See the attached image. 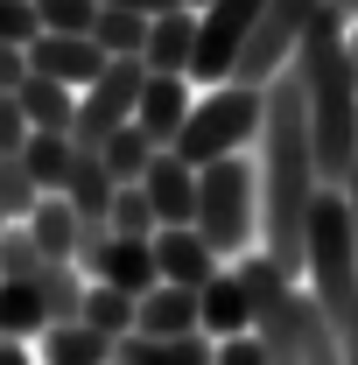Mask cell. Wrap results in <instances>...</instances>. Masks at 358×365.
Wrapping results in <instances>:
<instances>
[{
    "instance_id": "1",
    "label": "cell",
    "mask_w": 358,
    "mask_h": 365,
    "mask_svg": "<svg viewBox=\"0 0 358 365\" xmlns=\"http://www.w3.org/2000/svg\"><path fill=\"white\" fill-rule=\"evenodd\" d=\"M288 71L302 78L310 106V148H316V182L344 197L358 169V56H352V21H337L330 7H316L310 29L288 49Z\"/></svg>"
},
{
    "instance_id": "2",
    "label": "cell",
    "mask_w": 358,
    "mask_h": 365,
    "mask_svg": "<svg viewBox=\"0 0 358 365\" xmlns=\"http://www.w3.org/2000/svg\"><path fill=\"white\" fill-rule=\"evenodd\" d=\"M260 182H267V260L288 281L302 274V239H310V204H316V148H310V106L302 78L274 71L267 78V120H260Z\"/></svg>"
},
{
    "instance_id": "3",
    "label": "cell",
    "mask_w": 358,
    "mask_h": 365,
    "mask_svg": "<svg viewBox=\"0 0 358 365\" xmlns=\"http://www.w3.org/2000/svg\"><path fill=\"white\" fill-rule=\"evenodd\" d=\"M260 120H267V91L211 85L204 98H190V120H183V134L169 140V155L190 162V169H211V162L239 155L246 140L260 134Z\"/></svg>"
},
{
    "instance_id": "4",
    "label": "cell",
    "mask_w": 358,
    "mask_h": 365,
    "mask_svg": "<svg viewBox=\"0 0 358 365\" xmlns=\"http://www.w3.org/2000/svg\"><path fill=\"white\" fill-rule=\"evenodd\" d=\"M197 239L211 253H246L253 239V162L225 155L211 169H197Z\"/></svg>"
},
{
    "instance_id": "5",
    "label": "cell",
    "mask_w": 358,
    "mask_h": 365,
    "mask_svg": "<svg viewBox=\"0 0 358 365\" xmlns=\"http://www.w3.org/2000/svg\"><path fill=\"white\" fill-rule=\"evenodd\" d=\"M140 85H148V63H140V56H113V63L98 71V85L78 91V113H71V148H78V155H98V148H106V134H120V127L134 120Z\"/></svg>"
},
{
    "instance_id": "6",
    "label": "cell",
    "mask_w": 358,
    "mask_h": 365,
    "mask_svg": "<svg viewBox=\"0 0 358 365\" xmlns=\"http://www.w3.org/2000/svg\"><path fill=\"white\" fill-rule=\"evenodd\" d=\"M267 21V0H211L204 14H197V49H190V85H232V63L246 56L253 43V29Z\"/></svg>"
},
{
    "instance_id": "7",
    "label": "cell",
    "mask_w": 358,
    "mask_h": 365,
    "mask_svg": "<svg viewBox=\"0 0 358 365\" xmlns=\"http://www.w3.org/2000/svg\"><path fill=\"white\" fill-rule=\"evenodd\" d=\"M21 56H29L36 78H49V85H63V91L98 85V71H106V56L91 49V36H36Z\"/></svg>"
},
{
    "instance_id": "8",
    "label": "cell",
    "mask_w": 358,
    "mask_h": 365,
    "mask_svg": "<svg viewBox=\"0 0 358 365\" xmlns=\"http://www.w3.org/2000/svg\"><path fill=\"white\" fill-rule=\"evenodd\" d=\"M140 197H148V211H155V232L197 225V169L176 162L169 148H162V155H155V169L140 176Z\"/></svg>"
},
{
    "instance_id": "9",
    "label": "cell",
    "mask_w": 358,
    "mask_h": 365,
    "mask_svg": "<svg viewBox=\"0 0 358 365\" xmlns=\"http://www.w3.org/2000/svg\"><path fill=\"white\" fill-rule=\"evenodd\" d=\"M211 274H218V253L197 239V225H169V232H155V281L204 295V288H211Z\"/></svg>"
},
{
    "instance_id": "10",
    "label": "cell",
    "mask_w": 358,
    "mask_h": 365,
    "mask_svg": "<svg viewBox=\"0 0 358 365\" xmlns=\"http://www.w3.org/2000/svg\"><path fill=\"white\" fill-rule=\"evenodd\" d=\"M197 330L204 337H253V302H246V288H239V274H211V288L197 295Z\"/></svg>"
},
{
    "instance_id": "11",
    "label": "cell",
    "mask_w": 358,
    "mask_h": 365,
    "mask_svg": "<svg viewBox=\"0 0 358 365\" xmlns=\"http://www.w3.org/2000/svg\"><path fill=\"white\" fill-rule=\"evenodd\" d=\"M183 120H190V78H148L140 85V106H134V127L155 148H169L183 134Z\"/></svg>"
},
{
    "instance_id": "12",
    "label": "cell",
    "mask_w": 358,
    "mask_h": 365,
    "mask_svg": "<svg viewBox=\"0 0 358 365\" xmlns=\"http://www.w3.org/2000/svg\"><path fill=\"white\" fill-rule=\"evenodd\" d=\"M190 49H197V7H176V14L148 21L140 63H148V78H183L190 71Z\"/></svg>"
},
{
    "instance_id": "13",
    "label": "cell",
    "mask_w": 358,
    "mask_h": 365,
    "mask_svg": "<svg viewBox=\"0 0 358 365\" xmlns=\"http://www.w3.org/2000/svg\"><path fill=\"white\" fill-rule=\"evenodd\" d=\"M134 330L140 337H204L197 330V295L190 288H169V281H155L148 295H140V317H134Z\"/></svg>"
},
{
    "instance_id": "14",
    "label": "cell",
    "mask_w": 358,
    "mask_h": 365,
    "mask_svg": "<svg viewBox=\"0 0 358 365\" xmlns=\"http://www.w3.org/2000/svg\"><path fill=\"white\" fill-rule=\"evenodd\" d=\"M98 288H120V295H148L155 288V239H113L106 253H98V267H91Z\"/></svg>"
},
{
    "instance_id": "15",
    "label": "cell",
    "mask_w": 358,
    "mask_h": 365,
    "mask_svg": "<svg viewBox=\"0 0 358 365\" xmlns=\"http://www.w3.org/2000/svg\"><path fill=\"white\" fill-rule=\"evenodd\" d=\"M14 106H21V120H29V134H71V113H78V91L49 85V78H21L14 85Z\"/></svg>"
},
{
    "instance_id": "16",
    "label": "cell",
    "mask_w": 358,
    "mask_h": 365,
    "mask_svg": "<svg viewBox=\"0 0 358 365\" xmlns=\"http://www.w3.org/2000/svg\"><path fill=\"white\" fill-rule=\"evenodd\" d=\"M155 155H162V148H155V140H148L134 120H127L120 134H106V148H98V169L120 182V190H140V176L155 169Z\"/></svg>"
},
{
    "instance_id": "17",
    "label": "cell",
    "mask_w": 358,
    "mask_h": 365,
    "mask_svg": "<svg viewBox=\"0 0 358 365\" xmlns=\"http://www.w3.org/2000/svg\"><path fill=\"white\" fill-rule=\"evenodd\" d=\"M14 162L29 169V182H36L43 197H63V182H71V162H78V148H71V134H29V148H21Z\"/></svg>"
},
{
    "instance_id": "18",
    "label": "cell",
    "mask_w": 358,
    "mask_h": 365,
    "mask_svg": "<svg viewBox=\"0 0 358 365\" xmlns=\"http://www.w3.org/2000/svg\"><path fill=\"white\" fill-rule=\"evenodd\" d=\"M49 330V309L36 295V281H0V337L7 344H29Z\"/></svg>"
},
{
    "instance_id": "19",
    "label": "cell",
    "mask_w": 358,
    "mask_h": 365,
    "mask_svg": "<svg viewBox=\"0 0 358 365\" xmlns=\"http://www.w3.org/2000/svg\"><path fill=\"white\" fill-rule=\"evenodd\" d=\"M134 317H140V302H134V295H120V288H98V281L85 288V309H78V323H85V330H98L106 344L134 337Z\"/></svg>"
},
{
    "instance_id": "20",
    "label": "cell",
    "mask_w": 358,
    "mask_h": 365,
    "mask_svg": "<svg viewBox=\"0 0 358 365\" xmlns=\"http://www.w3.org/2000/svg\"><path fill=\"white\" fill-rule=\"evenodd\" d=\"M85 274L71 267V260H43V274H36V295H43V309H49V330L56 323H78V309H85Z\"/></svg>"
},
{
    "instance_id": "21",
    "label": "cell",
    "mask_w": 358,
    "mask_h": 365,
    "mask_svg": "<svg viewBox=\"0 0 358 365\" xmlns=\"http://www.w3.org/2000/svg\"><path fill=\"white\" fill-rule=\"evenodd\" d=\"M29 239H36L43 260H71V246H78V211H71L63 197H43V204L29 211Z\"/></svg>"
},
{
    "instance_id": "22",
    "label": "cell",
    "mask_w": 358,
    "mask_h": 365,
    "mask_svg": "<svg viewBox=\"0 0 358 365\" xmlns=\"http://www.w3.org/2000/svg\"><path fill=\"white\" fill-rule=\"evenodd\" d=\"M43 365H113V344L85 323H56L43 330Z\"/></svg>"
},
{
    "instance_id": "23",
    "label": "cell",
    "mask_w": 358,
    "mask_h": 365,
    "mask_svg": "<svg viewBox=\"0 0 358 365\" xmlns=\"http://www.w3.org/2000/svg\"><path fill=\"white\" fill-rule=\"evenodd\" d=\"M113 190H120V182L98 169V155H78V162H71V182H63V204H71L78 218H106V211H113Z\"/></svg>"
},
{
    "instance_id": "24",
    "label": "cell",
    "mask_w": 358,
    "mask_h": 365,
    "mask_svg": "<svg viewBox=\"0 0 358 365\" xmlns=\"http://www.w3.org/2000/svg\"><path fill=\"white\" fill-rule=\"evenodd\" d=\"M91 49H98L106 63H113V56H140V49H148V21H140V14H120V7H98Z\"/></svg>"
},
{
    "instance_id": "25",
    "label": "cell",
    "mask_w": 358,
    "mask_h": 365,
    "mask_svg": "<svg viewBox=\"0 0 358 365\" xmlns=\"http://www.w3.org/2000/svg\"><path fill=\"white\" fill-rule=\"evenodd\" d=\"M36 21H43V36H91L98 0H36Z\"/></svg>"
},
{
    "instance_id": "26",
    "label": "cell",
    "mask_w": 358,
    "mask_h": 365,
    "mask_svg": "<svg viewBox=\"0 0 358 365\" xmlns=\"http://www.w3.org/2000/svg\"><path fill=\"white\" fill-rule=\"evenodd\" d=\"M106 232H113V239H155V211H148V197H140V190H113Z\"/></svg>"
},
{
    "instance_id": "27",
    "label": "cell",
    "mask_w": 358,
    "mask_h": 365,
    "mask_svg": "<svg viewBox=\"0 0 358 365\" xmlns=\"http://www.w3.org/2000/svg\"><path fill=\"white\" fill-rule=\"evenodd\" d=\"M36 274H43V253H36L29 225H7L0 232V281H36Z\"/></svg>"
},
{
    "instance_id": "28",
    "label": "cell",
    "mask_w": 358,
    "mask_h": 365,
    "mask_svg": "<svg viewBox=\"0 0 358 365\" xmlns=\"http://www.w3.org/2000/svg\"><path fill=\"white\" fill-rule=\"evenodd\" d=\"M43 204V190L29 182L21 162H0V211H7V225H29V211Z\"/></svg>"
},
{
    "instance_id": "29",
    "label": "cell",
    "mask_w": 358,
    "mask_h": 365,
    "mask_svg": "<svg viewBox=\"0 0 358 365\" xmlns=\"http://www.w3.org/2000/svg\"><path fill=\"white\" fill-rule=\"evenodd\" d=\"M36 36H43L36 0H0V43H7V49H29Z\"/></svg>"
},
{
    "instance_id": "30",
    "label": "cell",
    "mask_w": 358,
    "mask_h": 365,
    "mask_svg": "<svg viewBox=\"0 0 358 365\" xmlns=\"http://www.w3.org/2000/svg\"><path fill=\"white\" fill-rule=\"evenodd\" d=\"M21 148H29V120H21L14 91H0V162H14Z\"/></svg>"
},
{
    "instance_id": "31",
    "label": "cell",
    "mask_w": 358,
    "mask_h": 365,
    "mask_svg": "<svg viewBox=\"0 0 358 365\" xmlns=\"http://www.w3.org/2000/svg\"><path fill=\"white\" fill-rule=\"evenodd\" d=\"M211 365H267V344L260 337H225V344H211Z\"/></svg>"
},
{
    "instance_id": "32",
    "label": "cell",
    "mask_w": 358,
    "mask_h": 365,
    "mask_svg": "<svg viewBox=\"0 0 358 365\" xmlns=\"http://www.w3.org/2000/svg\"><path fill=\"white\" fill-rule=\"evenodd\" d=\"M98 7H120V14H140V21H162V14H176L183 0H98Z\"/></svg>"
},
{
    "instance_id": "33",
    "label": "cell",
    "mask_w": 358,
    "mask_h": 365,
    "mask_svg": "<svg viewBox=\"0 0 358 365\" xmlns=\"http://www.w3.org/2000/svg\"><path fill=\"white\" fill-rule=\"evenodd\" d=\"M21 78H29V56H21V49H7V43H0V91H14V85H21Z\"/></svg>"
},
{
    "instance_id": "34",
    "label": "cell",
    "mask_w": 358,
    "mask_h": 365,
    "mask_svg": "<svg viewBox=\"0 0 358 365\" xmlns=\"http://www.w3.org/2000/svg\"><path fill=\"white\" fill-rule=\"evenodd\" d=\"M344 211H352V246H358V169H352V182H344Z\"/></svg>"
},
{
    "instance_id": "35",
    "label": "cell",
    "mask_w": 358,
    "mask_h": 365,
    "mask_svg": "<svg viewBox=\"0 0 358 365\" xmlns=\"http://www.w3.org/2000/svg\"><path fill=\"white\" fill-rule=\"evenodd\" d=\"M0 232H7V211H0Z\"/></svg>"
},
{
    "instance_id": "36",
    "label": "cell",
    "mask_w": 358,
    "mask_h": 365,
    "mask_svg": "<svg viewBox=\"0 0 358 365\" xmlns=\"http://www.w3.org/2000/svg\"><path fill=\"white\" fill-rule=\"evenodd\" d=\"M344 365H358V359H344Z\"/></svg>"
}]
</instances>
